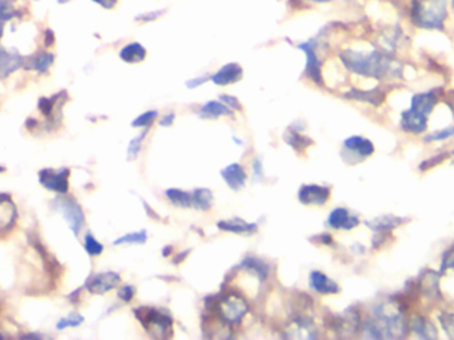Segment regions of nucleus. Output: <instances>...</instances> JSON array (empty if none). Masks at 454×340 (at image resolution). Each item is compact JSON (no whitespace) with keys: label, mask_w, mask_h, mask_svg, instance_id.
Here are the masks:
<instances>
[{"label":"nucleus","mask_w":454,"mask_h":340,"mask_svg":"<svg viewBox=\"0 0 454 340\" xmlns=\"http://www.w3.org/2000/svg\"><path fill=\"white\" fill-rule=\"evenodd\" d=\"M340 60L351 72L372 79H384L400 73L399 63H396L390 53L386 52L375 51L364 53L346 49L340 53Z\"/></svg>","instance_id":"f257e3e1"},{"label":"nucleus","mask_w":454,"mask_h":340,"mask_svg":"<svg viewBox=\"0 0 454 340\" xmlns=\"http://www.w3.org/2000/svg\"><path fill=\"white\" fill-rule=\"evenodd\" d=\"M364 335L373 339L404 338L408 331V323L399 306L381 304L373 309V317L364 323Z\"/></svg>","instance_id":"f03ea898"},{"label":"nucleus","mask_w":454,"mask_h":340,"mask_svg":"<svg viewBox=\"0 0 454 340\" xmlns=\"http://www.w3.org/2000/svg\"><path fill=\"white\" fill-rule=\"evenodd\" d=\"M448 16L446 0H413L411 19L423 29H442Z\"/></svg>","instance_id":"7ed1b4c3"},{"label":"nucleus","mask_w":454,"mask_h":340,"mask_svg":"<svg viewBox=\"0 0 454 340\" xmlns=\"http://www.w3.org/2000/svg\"><path fill=\"white\" fill-rule=\"evenodd\" d=\"M53 209L59 210L68 224L72 233L77 237L80 230L84 226L86 215L83 211V207L79 202L71 197H60L53 200Z\"/></svg>","instance_id":"20e7f679"},{"label":"nucleus","mask_w":454,"mask_h":340,"mask_svg":"<svg viewBox=\"0 0 454 340\" xmlns=\"http://www.w3.org/2000/svg\"><path fill=\"white\" fill-rule=\"evenodd\" d=\"M247 313L249 304L238 295H227L218 304V314L227 324H237Z\"/></svg>","instance_id":"39448f33"},{"label":"nucleus","mask_w":454,"mask_h":340,"mask_svg":"<svg viewBox=\"0 0 454 340\" xmlns=\"http://www.w3.org/2000/svg\"><path fill=\"white\" fill-rule=\"evenodd\" d=\"M141 315L136 314L141 324L155 338H165V331L172 330L173 320L158 310H141Z\"/></svg>","instance_id":"423d86ee"},{"label":"nucleus","mask_w":454,"mask_h":340,"mask_svg":"<svg viewBox=\"0 0 454 340\" xmlns=\"http://www.w3.org/2000/svg\"><path fill=\"white\" fill-rule=\"evenodd\" d=\"M316 46H318V43H316L314 39H310L308 42H303V43H298V44H297V47L305 53V57H307L304 75H305L311 81H314L316 86H322V84H323L322 62H320V59L318 57Z\"/></svg>","instance_id":"0eeeda50"},{"label":"nucleus","mask_w":454,"mask_h":340,"mask_svg":"<svg viewBox=\"0 0 454 340\" xmlns=\"http://www.w3.org/2000/svg\"><path fill=\"white\" fill-rule=\"evenodd\" d=\"M69 174L71 170L68 168L42 169L39 172V182L49 192L58 194H66L69 190V182H68Z\"/></svg>","instance_id":"6e6552de"},{"label":"nucleus","mask_w":454,"mask_h":340,"mask_svg":"<svg viewBox=\"0 0 454 340\" xmlns=\"http://www.w3.org/2000/svg\"><path fill=\"white\" fill-rule=\"evenodd\" d=\"M121 282L120 274L114 272H99L92 276H89L84 285L90 294L103 295L107 294L114 287H117Z\"/></svg>","instance_id":"1a4fd4ad"},{"label":"nucleus","mask_w":454,"mask_h":340,"mask_svg":"<svg viewBox=\"0 0 454 340\" xmlns=\"http://www.w3.org/2000/svg\"><path fill=\"white\" fill-rule=\"evenodd\" d=\"M331 197V190L322 185H303L298 198L303 205H325Z\"/></svg>","instance_id":"9d476101"},{"label":"nucleus","mask_w":454,"mask_h":340,"mask_svg":"<svg viewBox=\"0 0 454 340\" xmlns=\"http://www.w3.org/2000/svg\"><path fill=\"white\" fill-rule=\"evenodd\" d=\"M243 77V68L238 63H229L225 64L219 70H216L214 75L210 76V81L218 87H226L238 83Z\"/></svg>","instance_id":"9b49d317"},{"label":"nucleus","mask_w":454,"mask_h":340,"mask_svg":"<svg viewBox=\"0 0 454 340\" xmlns=\"http://www.w3.org/2000/svg\"><path fill=\"white\" fill-rule=\"evenodd\" d=\"M360 224L359 218L356 215L349 214V211L344 207H336L331 211L328 217V225L332 228L339 230H351Z\"/></svg>","instance_id":"f8f14e48"},{"label":"nucleus","mask_w":454,"mask_h":340,"mask_svg":"<svg viewBox=\"0 0 454 340\" xmlns=\"http://www.w3.org/2000/svg\"><path fill=\"white\" fill-rule=\"evenodd\" d=\"M428 125V116L416 114L412 109L404 111L401 114V129L413 133V135H420L427 129Z\"/></svg>","instance_id":"ddd939ff"},{"label":"nucleus","mask_w":454,"mask_h":340,"mask_svg":"<svg viewBox=\"0 0 454 340\" xmlns=\"http://www.w3.org/2000/svg\"><path fill=\"white\" fill-rule=\"evenodd\" d=\"M220 176L227 183V186L236 192L240 190L247 180V174L243 166L239 164H230L229 166L220 170Z\"/></svg>","instance_id":"4468645a"},{"label":"nucleus","mask_w":454,"mask_h":340,"mask_svg":"<svg viewBox=\"0 0 454 340\" xmlns=\"http://www.w3.org/2000/svg\"><path fill=\"white\" fill-rule=\"evenodd\" d=\"M310 286L319 294H338L340 291L339 285L322 272H312L310 274Z\"/></svg>","instance_id":"2eb2a0df"},{"label":"nucleus","mask_w":454,"mask_h":340,"mask_svg":"<svg viewBox=\"0 0 454 340\" xmlns=\"http://www.w3.org/2000/svg\"><path fill=\"white\" fill-rule=\"evenodd\" d=\"M438 96L434 91L417 93L412 97L411 109L416 114L429 116L437 104Z\"/></svg>","instance_id":"dca6fc26"},{"label":"nucleus","mask_w":454,"mask_h":340,"mask_svg":"<svg viewBox=\"0 0 454 340\" xmlns=\"http://www.w3.org/2000/svg\"><path fill=\"white\" fill-rule=\"evenodd\" d=\"M22 66L23 57L18 52H10L0 47V80L8 77Z\"/></svg>","instance_id":"f3484780"},{"label":"nucleus","mask_w":454,"mask_h":340,"mask_svg":"<svg viewBox=\"0 0 454 340\" xmlns=\"http://www.w3.org/2000/svg\"><path fill=\"white\" fill-rule=\"evenodd\" d=\"M16 207L12 204L11 197L0 194V231H8L16 221Z\"/></svg>","instance_id":"a211bd4d"},{"label":"nucleus","mask_w":454,"mask_h":340,"mask_svg":"<svg viewBox=\"0 0 454 340\" xmlns=\"http://www.w3.org/2000/svg\"><path fill=\"white\" fill-rule=\"evenodd\" d=\"M286 331L288 332V335H287L288 338H295V339H314L318 337L316 328L305 317L294 320L292 324L290 326V328Z\"/></svg>","instance_id":"6ab92c4d"},{"label":"nucleus","mask_w":454,"mask_h":340,"mask_svg":"<svg viewBox=\"0 0 454 340\" xmlns=\"http://www.w3.org/2000/svg\"><path fill=\"white\" fill-rule=\"evenodd\" d=\"M147 48L138 42H131L120 49V59L127 64H138L147 59Z\"/></svg>","instance_id":"aec40b11"},{"label":"nucleus","mask_w":454,"mask_h":340,"mask_svg":"<svg viewBox=\"0 0 454 340\" xmlns=\"http://www.w3.org/2000/svg\"><path fill=\"white\" fill-rule=\"evenodd\" d=\"M343 145L346 151L357 153L362 157H369L375 152L373 144L368 138L362 136L348 137Z\"/></svg>","instance_id":"412c9836"},{"label":"nucleus","mask_w":454,"mask_h":340,"mask_svg":"<svg viewBox=\"0 0 454 340\" xmlns=\"http://www.w3.org/2000/svg\"><path fill=\"white\" fill-rule=\"evenodd\" d=\"M55 62V55L51 52H40L29 59V62L24 63V68L27 70H35L38 73H47L48 69Z\"/></svg>","instance_id":"4be33fe9"},{"label":"nucleus","mask_w":454,"mask_h":340,"mask_svg":"<svg viewBox=\"0 0 454 340\" xmlns=\"http://www.w3.org/2000/svg\"><path fill=\"white\" fill-rule=\"evenodd\" d=\"M218 227L223 231H230L234 234H254L258 226L255 224H249L240 218H233L227 221H220Z\"/></svg>","instance_id":"5701e85b"},{"label":"nucleus","mask_w":454,"mask_h":340,"mask_svg":"<svg viewBox=\"0 0 454 340\" xmlns=\"http://www.w3.org/2000/svg\"><path fill=\"white\" fill-rule=\"evenodd\" d=\"M233 111L225 105L220 100H212L206 104H203L199 109V116L202 118H218L220 116H233Z\"/></svg>","instance_id":"b1692460"},{"label":"nucleus","mask_w":454,"mask_h":340,"mask_svg":"<svg viewBox=\"0 0 454 340\" xmlns=\"http://www.w3.org/2000/svg\"><path fill=\"white\" fill-rule=\"evenodd\" d=\"M404 222V220L401 217H396V215H383V217H377L372 221H368L367 226L370 227L373 231L377 233H386V231H390L394 227L400 226Z\"/></svg>","instance_id":"393cba45"},{"label":"nucleus","mask_w":454,"mask_h":340,"mask_svg":"<svg viewBox=\"0 0 454 340\" xmlns=\"http://www.w3.org/2000/svg\"><path fill=\"white\" fill-rule=\"evenodd\" d=\"M411 330L414 331L420 338L424 339H434L437 338V331L432 322L427 317H416L411 320Z\"/></svg>","instance_id":"a878e982"},{"label":"nucleus","mask_w":454,"mask_h":340,"mask_svg":"<svg viewBox=\"0 0 454 340\" xmlns=\"http://www.w3.org/2000/svg\"><path fill=\"white\" fill-rule=\"evenodd\" d=\"M346 97L353 99V100H359V101H364L368 104H372L375 107L380 105L384 101V92L381 90H372V91H357V90H352L351 92L346 93Z\"/></svg>","instance_id":"bb28decb"},{"label":"nucleus","mask_w":454,"mask_h":340,"mask_svg":"<svg viewBox=\"0 0 454 340\" xmlns=\"http://www.w3.org/2000/svg\"><path fill=\"white\" fill-rule=\"evenodd\" d=\"M193 207L197 210H209L213 204V193L209 189H197L192 194Z\"/></svg>","instance_id":"cd10ccee"},{"label":"nucleus","mask_w":454,"mask_h":340,"mask_svg":"<svg viewBox=\"0 0 454 340\" xmlns=\"http://www.w3.org/2000/svg\"><path fill=\"white\" fill-rule=\"evenodd\" d=\"M165 194L169 198V201L175 206H179V207H192L193 206L192 194L188 192H184L179 189H168Z\"/></svg>","instance_id":"c85d7f7f"},{"label":"nucleus","mask_w":454,"mask_h":340,"mask_svg":"<svg viewBox=\"0 0 454 340\" xmlns=\"http://www.w3.org/2000/svg\"><path fill=\"white\" fill-rule=\"evenodd\" d=\"M242 267H244L246 270L253 272L255 276L260 278L262 280H264L268 275V266L266 263H263L258 258H246L242 262Z\"/></svg>","instance_id":"c756f323"},{"label":"nucleus","mask_w":454,"mask_h":340,"mask_svg":"<svg viewBox=\"0 0 454 340\" xmlns=\"http://www.w3.org/2000/svg\"><path fill=\"white\" fill-rule=\"evenodd\" d=\"M420 287L423 289V291L425 294L431 295V296L440 295V291H438V275L433 272H425L424 276H421Z\"/></svg>","instance_id":"7c9ffc66"},{"label":"nucleus","mask_w":454,"mask_h":340,"mask_svg":"<svg viewBox=\"0 0 454 340\" xmlns=\"http://www.w3.org/2000/svg\"><path fill=\"white\" fill-rule=\"evenodd\" d=\"M284 141H286L290 146H292L295 151L305 149L308 145L312 144V141H311L308 137L302 136L301 133H298V132H295V131H292V129H288V131L286 132V135H284Z\"/></svg>","instance_id":"2f4dec72"},{"label":"nucleus","mask_w":454,"mask_h":340,"mask_svg":"<svg viewBox=\"0 0 454 340\" xmlns=\"http://www.w3.org/2000/svg\"><path fill=\"white\" fill-rule=\"evenodd\" d=\"M148 239V235H147V231L145 230H141V231H137V233H129V234H125L124 237H120L117 238L113 245L118 246V245H142L145 244Z\"/></svg>","instance_id":"473e14b6"},{"label":"nucleus","mask_w":454,"mask_h":340,"mask_svg":"<svg viewBox=\"0 0 454 340\" xmlns=\"http://www.w3.org/2000/svg\"><path fill=\"white\" fill-rule=\"evenodd\" d=\"M21 16V12L15 8L14 0H0V22H8Z\"/></svg>","instance_id":"72a5a7b5"},{"label":"nucleus","mask_w":454,"mask_h":340,"mask_svg":"<svg viewBox=\"0 0 454 340\" xmlns=\"http://www.w3.org/2000/svg\"><path fill=\"white\" fill-rule=\"evenodd\" d=\"M84 249L89 257H99L103 254L104 246L90 233H88L84 238Z\"/></svg>","instance_id":"f704fd0d"},{"label":"nucleus","mask_w":454,"mask_h":340,"mask_svg":"<svg viewBox=\"0 0 454 340\" xmlns=\"http://www.w3.org/2000/svg\"><path fill=\"white\" fill-rule=\"evenodd\" d=\"M62 94V93H60ZM60 94H55L53 97H42L39 100V111L47 117V118H51V116L53 114V109L56 107V103L58 100L60 99Z\"/></svg>","instance_id":"c9c22d12"},{"label":"nucleus","mask_w":454,"mask_h":340,"mask_svg":"<svg viewBox=\"0 0 454 340\" xmlns=\"http://www.w3.org/2000/svg\"><path fill=\"white\" fill-rule=\"evenodd\" d=\"M83 322H84V317H83V315L76 314V313H72L71 315L62 317V319L58 322V324H56V330L63 331V330L68 328V327H79V326L83 324Z\"/></svg>","instance_id":"e433bc0d"},{"label":"nucleus","mask_w":454,"mask_h":340,"mask_svg":"<svg viewBox=\"0 0 454 340\" xmlns=\"http://www.w3.org/2000/svg\"><path fill=\"white\" fill-rule=\"evenodd\" d=\"M157 116H158V112H157V111H148V112H145V114L138 116V117L131 122V125H133L134 128H148L151 122L155 120Z\"/></svg>","instance_id":"4c0bfd02"},{"label":"nucleus","mask_w":454,"mask_h":340,"mask_svg":"<svg viewBox=\"0 0 454 340\" xmlns=\"http://www.w3.org/2000/svg\"><path fill=\"white\" fill-rule=\"evenodd\" d=\"M147 133H148V131H144L140 136H137L130 141L129 146H128V159H137V156L141 152V142L144 141V137L147 136Z\"/></svg>","instance_id":"58836bf2"},{"label":"nucleus","mask_w":454,"mask_h":340,"mask_svg":"<svg viewBox=\"0 0 454 340\" xmlns=\"http://www.w3.org/2000/svg\"><path fill=\"white\" fill-rule=\"evenodd\" d=\"M165 14L164 10H155V11H148L144 14H140L136 16V21L140 23H151L157 19H160Z\"/></svg>","instance_id":"ea45409f"},{"label":"nucleus","mask_w":454,"mask_h":340,"mask_svg":"<svg viewBox=\"0 0 454 340\" xmlns=\"http://www.w3.org/2000/svg\"><path fill=\"white\" fill-rule=\"evenodd\" d=\"M440 320H441L442 328L445 330L448 337L454 339V313H452V314H449V313L442 314L440 317Z\"/></svg>","instance_id":"a19ab883"},{"label":"nucleus","mask_w":454,"mask_h":340,"mask_svg":"<svg viewBox=\"0 0 454 340\" xmlns=\"http://www.w3.org/2000/svg\"><path fill=\"white\" fill-rule=\"evenodd\" d=\"M454 135V127H449V128H444L436 133H433L431 136L427 137L425 141L431 142V141H442V140H446L449 137H452Z\"/></svg>","instance_id":"79ce46f5"},{"label":"nucleus","mask_w":454,"mask_h":340,"mask_svg":"<svg viewBox=\"0 0 454 340\" xmlns=\"http://www.w3.org/2000/svg\"><path fill=\"white\" fill-rule=\"evenodd\" d=\"M451 269H454V248L444 254L442 263H441V270L442 272H446V270H451Z\"/></svg>","instance_id":"37998d69"},{"label":"nucleus","mask_w":454,"mask_h":340,"mask_svg":"<svg viewBox=\"0 0 454 340\" xmlns=\"http://www.w3.org/2000/svg\"><path fill=\"white\" fill-rule=\"evenodd\" d=\"M219 100L227 105L230 109H240V103H239L238 99L234 97V96H230V94H220L219 96Z\"/></svg>","instance_id":"c03bdc74"},{"label":"nucleus","mask_w":454,"mask_h":340,"mask_svg":"<svg viewBox=\"0 0 454 340\" xmlns=\"http://www.w3.org/2000/svg\"><path fill=\"white\" fill-rule=\"evenodd\" d=\"M134 296V287L133 286H123L118 290V298L124 302H130Z\"/></svg>","instance_id":"a18cd8bd"},{"label":"nucleus","mask_w":454,"mask_h":340,"mask_svg":"<svg viewBox=\"0 0 454 340\" xmlns=\"http://www.w3.org/2000/svg\"><path fill=\"white\" fill-rule=\"evenodd\" d=\"M207 80H210V77H206V76H201V77H194L192 80H189L186 83V87L189 90H193V88H197V87H201L203 83H206Z\"/></svg>","instance_id":"49530a36"},{"label":"nucleus","mask_w":454,"mask_h":340,"mask_svg":"<svg viewBox=\"0 0 454 340\" xmlns=\"http://www.w3.org/2000/svg\"><path fill=\"white\" fill-rule=\"evenodd\" d=\"M96 4H99L100 7H103L104 10H113L117 5L118 0H90Z\"/></svg>","instance_id":"de8ad7c7"},{"label":"nucleus","mask_w":454,"mask_h":340,"mask_svg":"<svg viewBox=\"0 0 454 340\" xmlns=\"http://www.w3.org/2000/svg\"><path fill=\"white\" fill-rule=\"evenodd\" d=\"M174 118H175L174 114H168V116H165L164 118H161L160 125H161V127H171L174 122Z\"/></svg>","instance_id":"09e8293b"},{"label":"nucleus","mask_w":454,"mask_h":340,"mask_svg":"<svg viewBox=\"0 0 454 340\" xmlns=\"http://www.w3.org/2000/svg\"><path fill=\"white\" fill-rule=\"evenodd\" d=\"M45 35H47V38H45V40H44V42H45V47L52 46V44H53V40H55V38H53V32L48 29V31L45 32Z\"/></svg>","instance_id":"8fccbe9b"},{"label":"nucleus","mask_w":454,"mask_h":340,"mask_svg":"<svg viewBox=\"0 0 454 340\" xmlns=\"http://www.w3.org/2000/svg\"><path fill=\"white\" fill-rule=\"evenodd\" d=\"M254 174H255V177L258 179V177H262V164H260V159H257L255 162H254Z\"/></svg>","instance_id":"3c124183"},{"label":"nucleus","mask_w":454,"mask_h":340,"mask_svg":"<svg viewBox=\"0 0 454 340\" xmlns=\"http://www.w3.org/2000/svg\"><path fill=\"white\" fill-rule=\"evenodd\" d=\"M319 239H320V242L325 244V245H329V244L332 242V238H331L329 234H323V235H320Z\"/></svg>","instance_id":"603ef678"},{"label":"nucleus","mask_w":454,"mask_h":340,"mask_svg":"<svg viewBox=\"0 0 454 340\" xmlns=\"http://www.w3.org/2000/svg\"><path fill=\"white\" fill-rule=\"evenodd\" d=\"M304 1L315 3V4H325V3H329V1H332V0H304Z\"/></svg>","instance_id":"864d4df0"},{"label":"nucleus","mask_w":454,"mask_h":340,"mask_svg":"<svg viewBox=\"0 0 454 340\" xmlns=\"http://www.w3.org/2000/svg\"><path fill=\"white\" fill-rule=\"evenodd\" d=\"M171 251H172V248H171V246H168L166 249L162 250V254H164V257H169Z\"/></svg>","instance_id":"5fc2aeb1"},{"label":"nucleus","mask_w":454,"mask_h":340,"mask_svg":"<svg viewBox=\"0 0 454 340\" xmlns=\"http://www.w3.org/2000/svg\"><path fill=\"white\" fill-rule=\"evenodd\" d=\"M68 1H69V0H58L59 4H65V3H68Z\"/></svg>","instance_id":"6e6d98bb"},{"label":"nucleus","mask_w":454,"mask_h":340,"mask_svg":"<svg viewBox=\"0 0 454 340\" xmlns=\"http://www.w3.org/2000/svg\"><path fill=\"white\" fill-rule=\"evenodd\" d=\"M4 172H5V168H4V166H1V165H0V173H4Z\"/></svg>","instance_id":"4d7b16f0"}]
</instances>
